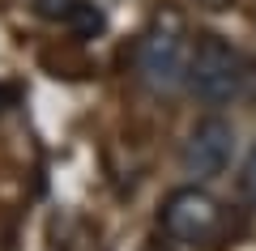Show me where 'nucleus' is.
Masks as SVG:
<instances>
[{
	"label": "nucleus",
	"mask_w": 256,
	"mask_h": 251,
	"mask_svg": "<svg viewBox=\"0 0 256 251\" xmlns=\"http://www.w3.org/2000/svg\"><path fill=\"white\" fill-rule=\"evenodd\" d=\"M188 38L180 17H158L137 43V77L154 94H175L188 85Z\"/></svg>",
	"instance_id": "nucleus-2"
},
{
	"label": "nucleus",
	"mask_w": 256,
	"mask_h": 251,
	"mask_svg": "<svg viewBox=\"0 0 256 251\" xmlns=\"http://www.w3.org/2000/svg\"><path fill=\"white\" fill-rule=\"evenodd\" d=\"M188 85L210 107H230L248 85V60L230 38L201 34L188 55Z\"/></svg>",
	"instance_id": "nucleus-1"
},
{
	"label": "nucleus",
	"mask_w": 256,
	"mask_h": 251,
	"mask_svg": "<svg viewBox=\"0 0 256 251\" xmlns=\"http://www.w3.org/2000/svg\"><path fill=\"white\" fill-rule=\"evenodd\" d=\"M230 153H235V128H230V119L205 115V119L192 124L188 141H184V166H188V175L210 179V175H222L230 166Z\"/></svg>",
	"instance_id": "nucleus-4"
},
{
	"label": "nucleus",
	"mask_w": 256,
	"mask_h": 251,
	"mask_svg": "<svg viewBox=\"0 0 256 251\" xmlns=\"http://www.w3.org/2000/svg\"><path fill=\"white\" fill-rule=\"evenodd\" d=\"M196 4H201V9H214V13H222V9H230L235 0H196Z\"/></svg>",
	"instance_id": "nucleus-8"
},
{
	"label": "nucleus",
	"mask_w": 256,
	"mask_h": 251,
	"mask_svg": "<svg viewBox=\"0 0 256 251\" xmlns=\"http://www.w3.org/2000/svg\"><path fill=\"white\" fill-rule=\"evenodd\" d=\"M13 107H18V90L13 85H0V115H9Z\"/></svg>",
	"instance_id": "nucleus-7"
},
{
	"label": "nucleus",
	"mask_w": 256,
	"mask_h": 251,
	"mask_svg": "<svg viewBox=\"0 0 256 251\" xmlns=\"http://www.w3.org/2000/svg\"><path fill=\"white\" fill-rule=\"evenodd\" d=\"M34 13L43 21H52V26L73 30L77 38H94L107 26V17H102V9L94 0H34Z\"/></svg>",
	"instance_id": "nucleus-5"
},
{
	"label": "nucleus",
	"mask_w": 256,
	"mask_h": 251,
	"mask_svg": "<svg viewBox=\"0 0 256 251\" xmlns=\"http://www.w3.org/2000/svg\"><path fill=\"white\" fill-rule=\"evenodd\" d=\"M158 222H162L166 239L184 243V247H205V243H214L222 234V205L205 188L188 183V188H175L162 200Z\"/></svg>",
	"instance_id": "nucleus-3"
},
{
	"label": "nucleus",
	"mask_w": 256,
	"mask_h": 251,
	"mask_svg": "<svg viewBox=\"0 0 256 251\" xmlns=\"http://www.w3.org/2000/svg\"><path fill=\"white\" fill-rule=\"evenodd\" d=\"M239 183H244V196H248V205L256 209V149L248 153V162H244V175H239Z\"/></svg>",
	"instance_id": "nucleus-6"
}]
</instances>
